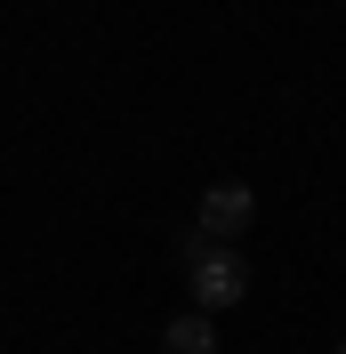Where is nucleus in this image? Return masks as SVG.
Segmentation results:
<instances>
[{"instance_id":"nucleus-1","label":"nucleus","mask_w":346,"mask_h":354,"mask_svg":"<svg viewBox=\"0 0 346 354\" xmlns=\"http://www.w3.org/2000/svg\"><path fill=\"white\" fill-rule=\"evenodd\" d=\"M250 258H242V242H201V234H185V290H194V314H226L250 298Z\"/></svg>"},{"instance_id":"nucleus-2","label":"nucleus","mask_w":346,"mask_h":354,"mask_svg":"<svg viewBox=\"0 0 346 354\" xmlns=\"http://www.w3.org/2000/svg\"><path fill=\"white\" fill-rule=\"evenodd\" d=\"M250 225H258V194H250V185H234V177H226V185H210V194H201V209H194V234H201V242H242Z\"/></svg>"},{"instance_id":"nucleus-3","label":"nucleus","mask_w":346,"mask_h":354,"mask_svg":"<svg viewBox=\"0 0 346 354\" xmlns=\"http://www.w3.org/2000/svg\"><path fill=\"white\" fill-rule=\"evenodd\" d=\"M161 354H217V330H210V314H177L170 330H161Z\"/></svg>"},{"instance_id":"nucleus-4","label":"nucleus","mask_w":346,"mask_h":354,"mask_svg":"<svg viewBox=\"0 0 346 354\" xmlns=\"http://www.w3.org/2000/svg\"><path fill=\"white\" fill-rule=\"evenodd\" d=\"M338 354H346V346H338Z\"/></svg>"}]
</instances>
